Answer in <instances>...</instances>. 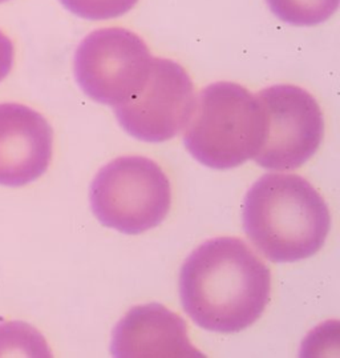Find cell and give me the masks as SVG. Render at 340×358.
<instances>
[{"label":"cell","mask_w":340,"mask_h":358,"mask_svg":"<svg viewBox=\"0 0 340 358\" xmlns=\"http://www.w3.org/2000/svg\"><path fill=\"white\" fill-rule=\"evenodd\" d=\"M15 50L13 41L0 29V82H3L14 66Z\"/></svg>","instance_id":"obj_12"},{"label":"cell","mask_w":340,"mask_h":358,"mask_svg":"<svg viewBox=\"0 0 340 358\" xmlns=\"http://www.w3.org/2000/svg\"><path fill=\"white\" fill-rule=\"evenodd\" d=\"M54 129L38 110L0 104V184L23 187L41 178L52 160Z\"/></svg>","instance_id":"obj_8"},{"label":"cell","mask_w":340,"mask_h":358,"mask_svg":"<svg viewBox=\"0 0 340 358\" xmlns=\"http://www.w3.org/2000/svg\"><path fill=\"white\" fill-rule=\"evenodd\" d=\"M96 217L126 234L163 222L172 206V185L163 168L144 156H124L104 166L91 187Z\"/></svg>","instance_id":"obj_4"},{"label":"cell","mask_w":340,"mask_h":358,"mask_svg":"<svg viewBox=\"0 0 340 358\" xmlns=\"http://www.w3.org/2000/svg\"><path fill=\"white\" fill-rule=\"evenodd\" d=\"M151 63L149 47L133 31L98 28L76 51L75 76L85 95L97 103L117 107L141 90Z\"/></svg>","instance_id":"obj_5"},{"label":"cell","mask_w":340,"mask_h":358,"mask_svg":"<svg viewBox=\"0 0 340 358\" xmlns=\"http://www.w3.org/2000/svg\"><path fill=\"white\" fill-rule=\"evenodd\" d=\"M263 136L265 115L257 95L241 84L218 82L197 97L185 145L204 166L230 169L254 159Z\"/></svg>","instance_id":"obj_3"},{"label":"cell","mask_w":340,"mask_h":358,"mask_svg":"<svg viewBox=\"0 0 340 358\" xmlns=\"http://www.w3.org/2000/svg\"><path fill=\"white\" fill-rule=\"evenodd\" d=\"M69 13L88 20H109L129 13L138 0H60Z\"/></svg>","instance_id":"obj_11"},{"label":"cell","mask_w":340,"mask_h":358,"mask_svg":"<svg viewBox=\"0 0 340 358\" xmlns=\"http://www.w3.org/2000/svg\"><path fill=\"white\" fill-rule=\"evenodd\" d=\"M244 228L269 260L300 262L325 245L331 215L322 194L307 180L294 173H267L246 194Z\"/></svg>","instance_id":"obj_2"},{"label":"cell","mask_w":340,"mask_h":358,"mask_svg":"<svg viewBox=\"0 0 340 358\" xmlns=\"http://www.w3.org/2000/svg\"><path fill=\"white\" fill-rule=\"evenodd\" d=\"M117 357H201L191 345L186 324L163 305L150 303L132 309L113 336Z\"/></svg>","instance_id":"obj_9"},{"label":"cell","mask_w":340,"mask_h":358,"mask_svg":"<svg viewBox=\"0 0 340 358\" xmlns=\"http://www.w3.org/2000/svg\"><path fill=\"white\" fill-rule=\"evenodd\" d=\"M265 115V136L254 160L274 171H291L306 164L325 138V116L306 90L279 84L257 94Z\"/></svg>","instance_id":"obj_6"},{"label":"cell","mask_w":340,"mask_h":358,"mask_svg":"<svg viewBox=\"0 0 340 358\" xmlns=\"http://www.w3.org/2000/svg\"><path fill=\"white\" fill-rule=\"evenodd\" d=\"M4 1H8V0H0V3H4Z\"/></svg>","instance_id":"obj_13"},{"label":"cell","mask_w":340,"mask_h":358,"mask_svg":"<svg viewBox=\"0 0 340 358\" xmlns=\"http://www.w3.org/2000/svg\"><path fill=\"white\" fill-rule=\"evenodd\" d=\"M267 3L281 20L300 27L325 23L339 7V0H267Z\"/></svg>","instance_id":"obj_10"},{"label":"cell","mask_w":340,"mask_h":358,"mask_svg":"<svg viewBox=\"0 0 340 358\" xmlns=\"http://www.w3.org/2000/svg\"><path fill=\"white\" fill-rule=\"evenodd\" d=\"M181 303L198 327L238 333L265 313L272 297V272L235 237H216L195 249L179 275Z\"/></svg>","instance_id":"obj_1"},{"label":"cell","mask_w":340,"mask_h":358,"mask_svg":"<svg viewBox=\"0 0 340 358\" xmlns=\"http://www.w3.org/2000/svg\"><path fill=\"white\" fill-rule=\"evenodd\" d=\"M195 101V87L186 69L175 60L153 57L141 90L113 110L119 123L133 138L163 143L186 128Z\"/></svg>","instance_id":"obj_7"}]
</instances>
